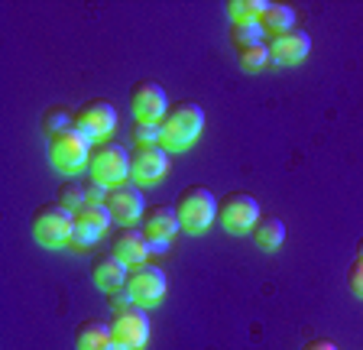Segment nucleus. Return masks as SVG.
Masks as SVG:
<instances>
[{
	"label": "nucleus",
	"instance_id": "3",
	"mask_svg": "<svg viewBox=\"0 0 363 350\" xmlns=\"http://www.w3.org/2000/svg\"><path fill=\"white\" fill-rule=\"evenodd\" d=\"M91 146L94 140L84 137L78 127H68L55 137H49V162H52L59 172L65 175H75L82 169H88V156H91Z\"/></svg>",
	"mask_w": 363,
	"mask_h": 350
},
{
	"label": "nucleus",
	"instance_id": "2",
	"mask_svg": "<svg viewBox=\"0 0 363 350\" xmlns=\"http://www.w3.org/2000/svg\"><path fill=\"white\" fill-rule=\"evenodd\" d=\"M175 214H179L182 230L204 234V230L211 227L214 218H218V198H214V191L208 185H189L175 198Z\"/></svg>",
	"mask_w": 363,
	"mask_h": 350
},
{
	"label": "nucleus",
	"instance_id": "11",
	"mask_svg": "<svg viewBox=\"0 0 363 350\" xmlns=\"http://www.w3.org/2000/svg\"><path fill=\"white\" fill-rule=\"evenodd\" d=\"M75 127L91 140H107L117 127V107L104 98H91L75 111Z\"/></svg>",
	"mask_w": 363,
	"mask_h": 350
},
{
	"label": "nucleus",
	"instance_id": "12",
	"mask_svg": "<svg viewBox=\"0 0 363 350\" xmlns=\"http://www.w3.org/2000/svg\"><path fill=\"white\" fill-rule=\"evenodd\" d=\"M111 334L113 341H121L123 347L130 350H143L146 341H150V318H146L143 305H130V308H121L113 312L111 318Z\"/></svg>",
	"mask_w": 363,
	"mask_h": 350
},
{
	"label": "nucleus",
	"instance_id": "17",
	"mask_svg": "<svg viewBox=\"0 0 363 350\" xmlns=\"http://www.w3.org/2000/svg\"><path fill=\"white\" fill-rule=\"evenodd\" d=\"M140 230H143L146 237H169V240H172V237L182 230V224H179L175 208L152 205V208H146L143 218H140Z\"/></svg>",
	"mask_w": 363,
	"mask_h": 350
},
{
	"label": "nucleus",
	"instance_id": "26",
	"mask_svg": "<svg viewBox=\"0 0 363 350\" xmlns=\"http://www.w3.org/2000/svg\"><path fill=\"white\" fill-rule=\"evenodd\" d=\"M133 143H162V130H159V123L133 120Z\"/></svg>",
	"mask_w": 363,
	"mask_h": 350
},
{
	"label": "nucleus",
	"instance_id": "23",
	"mask_svg": "<svg viewBox=\"0 0 363 350\" xmlns=\"http://www.w3.org/2000/svg\"><path fill=\"white\" fill-rule=\"evenodd\" d=\"M55 201H59L62 208H68V211H78L82 205H88V188H84V182H78V179H68V182L59 185Z\"/></svg>",
	"mask_w": 363,
	"mask_h": 350
},
{
	"label": "nucleus",
	"instance_id": "15",
	"mask_svg": "<svg viewBox=\"0 0 363 350\" xmlns=\"http://www.w3.org/2000/svg\"><path fill=\"white\" fill-rule=\"evenodd\" d=\"M266 46H269L272 62L295 65V62H302L305 55L311 52V36L305 30H289V33H282V36H272Z\"/></svg>",
	"mask_w": 363,
	"mask_h": 350
},
{
	"label": "nucleus",
	"instance_id": "10",
	"mask_svg": "<svg viewBox=\"0 0 363 350\" xmlns=\"http://www.w3.org/2000/svg\"><path fill=\"white\" fill-rule=\"evenodd\" d=\"M169 172V149L162 143H136L130 149V175L140 185H152Z\"/></svg>",
	"mask_w": 363,
	"mask_h": 350
},
{
	"label": "nucleus",
	"instance_id": "18",
	"mask_svg": "<svg viewBox=\"0 0 363 350\" xmlns=\"http://www.w3.org/2000/svg\"><path fill=\"white\" fill-rule=\"evenodd\" d=\"M111 341H113L111 321L88 318L75 327V350H104Z\"/></svg>",
	"mask_w": 363,
	"mask_h": 350
},
{
	"label": "nucleus",
	"instance_id": "24",
	"mask_svg": "<svg viewBox=\"0 0 363 350\" xmlns=\"http://www.w3.org/2000/svg\"><path fill=\"white\" fill-rule=\"evenodd\" d=\"M68 127H75V111L55 104L43 114V130L49 133V137H55V133H62V130H68Z\"/></svg>",
	"mask_w": 363,
	"mask_h": 350
},
{
	"label": "nucleus",
	"instance_id": "32",
	"mask_svg": "<svg viewBox=\"0 0 363 350\" xmlns=\"http://www.w3.org/2000/svg\"><path fill=\"white\" fill-rule=\"evenodd\" d=\"M357 259H363V237L357 240Z\"/></svg>",
	"mask_w": 363,
	"mask_h": 350
},
{
	"label": "nucleus",
	"instance_id": "21",
	"mask_svg": "<svg viewBox=\"0 0 363 350\" xmlns=\"http://www.w3.org/2000/svg\"><path fill=\"white\" fill-rule=\"evenodd\" d=\"M263 23L259 20H234L230 23V43L234 49H243V46H257L263 43Z\"/></svg>",
	"mask_w": 363,
	"mask_h": 350
},
{
	"label": "nucleus",
	"instance_id": "25",
	"mask_svg": "<svg viewBox=\"0 0 363 350\" xmlns=\"http://www.w3.org/2000/svg\"><path fill=\"white\" fill-rule=\"evenodd\" d=\"M266 7H269L266 0H230L227 13H230V20H263Z\"/></svg>",
	"mask_w": 363,
	"mask_h": 350
},
{
	"label": "nucleus",
	"instance_id": "27",
	"mask_svg": "<svg viewBox=\"0 0 363 350\" xmlns=\"http://www.w3.org/2000/svg\"><path fill=\"white\" fill-rule=\"evenodd\" d=\"M347 289L354 292L357 298H363V259H354L347 269Z\"/></svg>",
	"mask_w": 363,
	"mask_h": 350
},
{
	"label": "nucleus",
	"instance_id": "4",
	"mask_svg": "<svg viewBox=\"0 0 363 350\" xmlns=\"http://www.w3.org/2000/svg\"><path fill=\"white\" fill-rule=\"evenodd\" d=\"M88 179L107 185H123L130 179V149L121 143H94L88 156Z\"/></svg>",
	"mask_w": 363,
	"mask_h": 350
},
{
	"label": "nucleus",
	"instance_id": "16",
	"mask_svg": "<svg viewBox=\"0 0 363 350\" xmlns=\"http://www.w3.org/2000/svg\"><path fill=\"white\" fill-rule=\"evenodd\" d=\"M127 263L121 256H113L111 250L98 253V256L91 259V279L98 282V289L104 292H117L123 289V282H127Z\"/></svg>",
	"mask_w": 363,
	"mask_h": 350
},
{
	"label": "nucleus",
	"instance_id": "19",
	"mask_svg": "<svg viewBox=\"0 0 363 350\" xmlns=\"http://www.w3.org/2000/svg\"><path fill=\"white\" fill-rule=\"evenodd\" d=\"M253 244L263 247V250H276V247H282V240H286V224L279 221V218H272V214H263L257 224H253Z\"/></svg>",
	"mask_w": 363,
	"mask_h": 350
},
{
	"label": "nucleus",
	"instance_id": "5",
	"mask_svg": "<svg viewBox=\"0 0 363 350\" xmlns=\"http://www.w3.org/2000/svg\"><path fill=\"white\" fill-rule=\"evenodd\" d=\"M123 289H127V295L133 298L136 305L150 308V305L162 302V295H166V289H169V276H166V269L162 266H156V263L143 259V263H136V266L127 269V282H123Z\"/></svg>",
	"mask_w": 363,
	"mask_h": 350
},
{
	"label": "nucleus",
	"instance_id": "22",
	"mask_svg": "<svg viewBox=\"0 0 363 350\" xmlns=\"http://www.w3.org/2000/svg\"><path fill=\"white\" fill-rule=\"evenodd\" d=\"M269 62H272V55H269V46H266V43L237 49V65H240L243 72H263Z\"/></svg>",
	"mask_w": 363,
	"mask_h": 350
},
{
	"label": "nucleus",
	"instance_id": "9",
	"mask_svg": "<svg viewBox=\"0 0 363 350\" xmlns=\"http://www.w3.org/2000/svg\"><path fill=\"white\" fill-rule=\"evenodd\" d=\"M130 111H133L136 120H146V123H159L166 117L169 111V98H166V88L152 78H143V81H133L130 84Z\"/></svg>",
	"mask_w": 363,
	"mask_h": 350
},
{
	"label": "nucleus",
	"instance_id": "31",
	"mask_svg": "<svg viewBox=\"0 0 363 350\" xmlns=\"http://www.w3.org/2000/svg\"><path fill=\"white\" fill-rule=\"evenodd\" d=\"M104 350H130V347H123V344L121 341H111V344H107V347Z\"/></svg>",
	"mask_w": 363,
	"mask_h": 350
},
{
	"label": "nucleus",
	"instance_id": "8",
	"mask_svg": "<svg viewBox=\"0 0 363 350\" xmlns=\"http://www.w3.org/2000/svg\"><path fill=\"white\" fill-rule=\"evenodd\" d=\"M263 214H259L257 198L247 195V191H227L218 201V221L227 234H247V230H253V224Z\"/></svg>",
	"mask_w": 363,
	"mask_h": 350
},
{
	"label": "nucleus",
	"instance_id": "7",
	"mask_svg": "<svg viewBox=\"0 0 363 350\" xmlns=\"http://www.w3.org/2000/svg\"><path fill=\"white\" fill-rule=\"evenodd\" d=\"M72 218H75V224H72L68 244L75 247V250H82V247H94L101 237L107 234V227L113 224V218H111V211H107L104 201H88V205H82L78 211H72Z\"/></svg>",
	"mask_w": 363,
	"mask_h": 350
},
{
	"label": "nucleus",
	"instance_id": "30",
	"mask_svg": "<svg viewBox=\"0 0 363 350\" xmlns=\"http://www.w3.org/2000/svg\"><path fill=\"white\" fill-rule=\"evenodd\" d=\"M302 350H340L334 341H328V337H315V341H308Z\"/></svg>",
	"mask_w": 363,
	"mask_h": 350
},
{
	"label": "nucleus",
	"instance_id": "13",
	"mask_svg": "<svg viewBox=\"0 0 363 350\" xmlns=\"http://www.w3.org/2000/svg\"><path fill=\"white\" fill-rule=\"evenodd\" d=\"M107 250L113 256H121L127 266H136L150 256V247H146V234L140 230V224H117L107 237Z\"/></svg>",
	"mask_w": 363,
	"mask_h": 350
},
{
	"label": "nucleus",
	"instance_id": "14",
	"mask_svg": "<svg viewBox=\"0 0 363 350\" xmlns=\"http://www.w3.org/2000/svg\"><path fill=\"white\" fill-rule=\"evenodd\" d=\"M107 211H111L113 224H133L143 218L146 205H143V191L136 188V185H113L107 191Z\"/></svg>",
	"mask_w": 363,
	"mask_h": 350
},
{
	"label": "nucleus",
	"instance_id": "29",
	"mask_svg": "<svg viewBox=\"0 0 363 350\" xmlns=\"http://www.w3.org/2000/svg\"><path fill=\"white\" fill-rule=\"evenodd\" d=\"M146 247H150V253H169L172 250V240L169 237H146Z\"/></svg>",
	"mask_w": 363,
	"mask_h": 350
},
{
	"label": "nucleus",
	"instance_id": "20",
	"mask_svg": "<svg viewBox=\"0 0 363 350\" xmlns=\"http://www.w3.org/2000/svg\"><path fill=\"white\" fill-rule=\"evenodd\" d=\"M259 23H263V30L269 36H282V33L295 30V10L289 4H269Z\"/></svg>",
	"mask_w": 363,
	"mask_h": 350
},
{
	"label": "nucleus",
	"instance_id": "28",
	"mask_svg": "<svg viewBox=\"0 0 363 350\" xmlns=\"http://www.w3.org/2000/svg\"><path fill=\"white\" fill-rule=\"evenodd\" d=\"M84 188H88V201H107V185H101V182H94V179H88L84 182Z\"/></svg>",
	"mask_w": 363,
	"mask_h": 350
},
{
	"label": "nucleus",
	"instance_id": "1",
	"mask_svg": "<svg viewBox=\"0 0 363 350\" xmlns=\"http://www.w3.org/2000/svg\"><path fill=\"white\" fill-rule=\"evenodd\" d=\"M159 130H162V146L169 152L189 149L204 130V111L195 104V101H175L169 104L166 117L159 120Z\"/></svg>",
	"mask_w": 363,
	"mask_h": 350
},
{
	"label": "nucleus",
	"instance_id": "6",
	"mask_svg": "<svg viewBox=\"0 0 363 350\" xmlns=\"http://www.w3.org/2000/svg\"><path fill=\"white\" fill-rule=\"evenodd\" d=\"M72 211L62 208L59 201H49V205H39L36 214H33V237H36L43 247H62L68 244V237H72Z\"/></svg>",
	"mask_w": 363,
	"mask_h": 350
}]
</instances>
